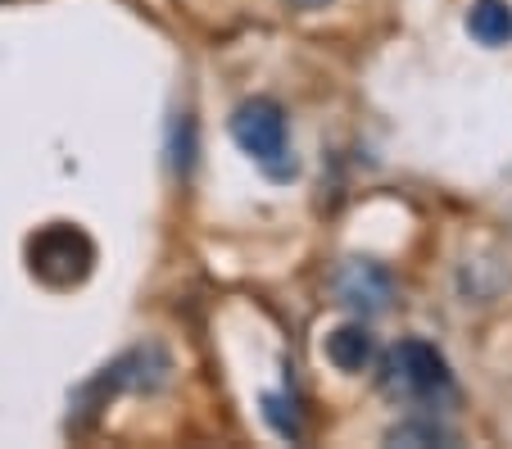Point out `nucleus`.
Listing matches in <instances>:
<instances>
[{"label":"nucleus","instance_id":"1","mask_svg":"<svg viewBox=\"0 0 512 449\" xmlns=\"http://www.w3.org/2000/svg\"><path fill=\"white\" fill-rule=\"evenodd\" d=\"M232 141L272 177V182H290L300 173L295 155H290V127H286V109L272 96H250L236 105L232 114Z\"/></svg>","mask_w":512,"mask_h":449},{"label":"nucleus","instance_id":"2","mask_svg":"<svg viewBox=\"0 0 512 449\" xmlns=\"http://www.w3.org/2000/svg\"><path fill=\"white\" fill-rule=\"evenodd\" d=\"M28 264L37 282L68 291V286H82L91 277V268H96V241L73 223H50L28 241Z\"/></svg>","mask_w":512,"mask_h":449},{"label":"nucleus","instance_id":"3","mask_svg":"<svg viewBox=\"0 0 512 449\" xmlns=\"http://www.w3.org/2000/svg\"><path fill=\"white\" fill-rule=\"evenodd\" d=\"M381 386H386L395 400H413V404H431L435 395H445L454 386L449 377V363L445 354L435 350L431 341H399L395 350L381 359Z\"/></svg>","mask_w":512,"mask_h":449},{"label":"nucleus","instance_id":"4","mask_svg":"<svg viewBox=\"0 0 512 449\" xmlns=\"http://www.w3.org/2000/svg\"><path fill=\"white\" fill-rule=\"evenodd\" d=\"M331 291H336V300L345 304L349 313L377 318V313H386L390 300H395V277H390V268L372 264V259H345V264L336 268V277H331Z\"/></svg>","mask_w":512,"mask_h":449},{"label":"nucleus","instance_id":"5","mask_svg":"<svg viewBox=\"0 0 512 449\" xmlns=\"http://www.w3.org/2000/svg\"><path fill=\"white\" fill-rule=\"evenodd\" d=\"M322 354H327V363L340 372H363L372 363V354H377V341H372V332L363 323H345V327H331L327 332Z\"/></svg>","mask_w":512,"mask_h":449},{"label":"nucleus","instance_id":"6","mask_svg":"<svg viewBox=\"0 0 512 449\" xmlns=\"http://www.w3.org/2000/svg\"><path fill=\"white\" fill-rule=\"evenodd\" d=\"M467 32L481 46H503L512 37V5L508 0H476L467 14Z\"/></svg>","mask_w":512,"mask_h":449},{"label":"nucleus","instance_id":"7","mask_svg":"<svg viewBox=\"0 0 512 449\" xmlns=\"http://www.w3.org/2000/svg\"><path fill=\"white\" fill-rule=\"evenodd\" d=\"M263 418H268V427L277 431L281 440H290V445H300L304 440V418H300V404H295V395L290 391H268L263 395Z\"/></svg>","mask_w":512,"mask_h":449},{"label":"nucleus","instance_id":"8","mask_svg":"<svg viewBox=\"0 0 512 449\" xmlns=\"http://www.w3.org/2000/svg\"><path fill=\"white\" fill-rule=\"evenodd\" d=\"M390 445H454V431L435 418H404L386 431Z\"/></svg>","mask_w":512,"mask_h":449},{"label":"nucleus","instance_id":"9","mask_svg":"<svg viewBox=\"0 0 512 449\" xmlns=\"http://www.w3.org/2000/svg\"><path fill=\"white\" fill-rule=\"evenodd\" d=\"M173 168L182 177L195 168V118L191 114H182L173 123Z\"/></svg>","mask_w":512,"mask_h":449},{"label":"nucleus","instance_id":"10","mask_svg":"<svg viewBox=\"0 0 512 449\" xmlns=\"http://www.w3.org/2000/svg\"><path fill=\"white\" fill-rule=\"evenodd\" d=\"M290 5H300V10H322V5H331V0H290Z\"/></svg>","mask_w":512,"mask_h":449}]
</instances>
